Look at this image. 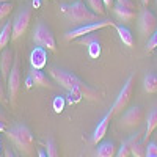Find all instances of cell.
<instances>
[{"label": "cell", "instance_id": "cb8c5ba5", "mask_svg": "<svg viewBox=\"0 0 157 157\" xmlns=\"http://www.w3.org/2000/svg\"><path fill=\"white\" fill-rule=\"evenodd\" d=\"M46 154L47 157H58V149L54 140H47L46 141Z\"/></svg>", "mask_w": 157, "mask_h": 157}, {"label": "cell", "instance_id": "9c48e42d", "mask_svg": "<svg viewBox=\"0 0 157 157\" xmlns=\"http://www.w3.org/2000/svg\"><path fill=\"white\" fill-rule=\"evenodd\" d=\"M30 19H32V10L30 8H24L19 14L13 21V36L11 41H16L19 39L25 32H27L29 25H30Z\"/></svg>", "mask_w": 157, "mask_h": 157}, {"label": "cell", "instance_id": "30bf717a", "mask_svg": "<svg viewBox=\"0 0 157 157\" xmlns=\"http://www.w3.org/2000/svg\"><path fill=\"white\" fill-rule=\"evenodd\" d=\"M143 121V110L141 107L135 105V107H130L129 110H126V113L121 116V126L123 127H135L138 124H141Z\"/></svg>", "mask_w": 157, "mask_h": 157}, {"label": "cell", "instance_id": "1f68e13d", "mask_svg": "<svg viewBox=\"0 0 157 157\" xmlns=\"http://www.w3.org/2000/svg\"><path fill=\"white\" fill-rule=\"evenodd\" d=\"M104 5H105L107 10H113V6H115V0H104Z\"/></svg>", "mask_w": 157, "mask_h": 157}, {"label": "cell", "instance_id": "7402d4cb", "mask_svg": "<svg viewBox=\"0 0 157 157\" xmlns=\"http://www.w3.org/2000/svg\"><path fill=\"white\" fill-rule=\"evenodd\" d=\"M86 5L93 13H96L98 16H104L107 13V8L104 5V0H86Z\"/></svg>", "mask_w": 157, "mask_h": 157}, {"label": "cell", "instance_id": "7c38bea8", "mask_svg": "<svg viewBox=\"0 0 157 157\" xmlns=\"http://www.w3.org/2000/svg\"><path fill=\"white\" fill-rule=\"evenodd\" d=\"M113 115H115V113H113V110L110 109V110L105 113V116H104L102 120L98 123V126H96V129H94V132H93V138H91V141H93L94 145H98V143L104 138V135H105V132H107L109 124H110V120H112Z\"/></svg>", "mask_w": 157, "mask_h": 157}, {"label": "cell", "instance_id": "4fadbf2b", "mask_svg": "<svg viewBox=\"0 0 157 157\" xmlns=\"http://www.w3.org/2000/svg\"><path fill=\"white\" fill-rule=\"evenodd\" d=\"M47 63V49L36 46L30 54V64L35 69H43Z\"/></svg>", "mask_w": 157, "mask_h": 157}, {"label": "cell", "instance_id": "5b68a950", "mask_svg": "<svg viewBox=\"0 0 157 157\" xmlns=\"http://www.w3.org/2000/svg\"><path fill=\"white\" fill-rule=\"evenodd\" d=\"M6 88H8L10 102L14 105L16 98H17V93H19V90H21V63H19L17 55L14 57V63H13V68H11V71H10V74H8Z\"/></svg>", "mask_w": 157, "mask_h": 157}, {"label": "cell", "instance_id": "d6986e66", "mask_svg": "<svg viewBox=\"0 0 157 157\" xmlns=\"http://www.w3.org/2000/svg\"><path fill=\"white\" fill-rule=\"evenodd\" d=\"M115 29H116V32H118V35H120V39L123 41V44H126L127 47H132L134 46V35H132V32H130L127 27H124V25H116L115 24Z\"/></svg>", "mask_w": 157, "mask_h": 157}, {"label": "cell", "instance_id": "9a60e30c", "mask_svg": "<svg viewBox=\"0 0 157 157\" xmlns=\"http://www.w3.org/2000/svg\"><path fill=\"white\" fill-rule=\"evenodd\" d=\"M113 14H115V17L120 21V22H123V24H129V22H132L134 19H135V11H132V10H129V8H124V6H121V5H118V3H115V6H113Z\"/></svg>", "mask_w": 157, "mask_h": 157}, {"label": "cell", "instance_id": "d590c367", "mask_svg": "<svg viewBox=\"0 0 157 157\" xmlns=\"http://www.w3.org/2000/svg\"><path fill=\"white\" fill-rule=\"evenodd\" d=\"M38 157H47L46 151H43V149H38Z\"/></svg>", "mask_w": 157, "mask_h": 157}, {"label": "cell", "instance_id": "52a82bcc", "mask_svg": "<svg viewBox=\"0 0 157 157\" xmlns=\"http://www.w3.org/2000/svg\"><path fill=\"white\" fill-rule=\"evenodd\" d=\"M137 25H138V32L143 36L149 38L157 30V16L151 10H141L137 17Z\"/></svg>", "mask_w": 157, "mask_h": 157}, {"label": "cell", "instance_id": "d6a6232c", "mask_svg": "<svg viewBox=\"0 0 157 157\" xmlns=\"http://www.w3.org/2000/svg\"><path fill=\"white\" fill-rule=\"evenodd\" d=\"M3 157H16V155L13 154V151H11L10 148H5V151H3Z\"/></svg>", "mask_w": 157, "mask_h": 157}, {"label": "cell", "instance_id": "44dd1931", "mask_svg": "<svg viewBox=\"0 0 157 157\" xmlns=\"http://www.w3.org/2000/svg\"><path fill=\"white\" fill-rule=\"evenodd\" d=\"M13 36V22H6L0 32V50H3Z\"/></svg>", "mask_w": 157, "mask_h": 157}, {"label": "cell", "instance_id": "b9f144b4", "mask_svg": "<svg viewBox=\"0 0 157 157\" xmlns=\"http://www.w3.org/2000/svg\"><path fill=\"white\" fill-rule=\"evenodd\" d=\"M46 2H50V0H46Z\"/></svg>", "mask_w": 157, "mask_h": 157}, {"label": "cell", "instance_id": "4316f807", "mask_svg": "<svg viewBox=\"0 0 157 157\" xmlns=\"http://www.w3.org/2000/svg\"><path fill=\"white\" fill-rule=\"evenodd\" d=\"M115 3L121 5L124 8H129V10H132V11L137 10V2H135V0H115Z\"/></svg>", "mask_w": 157, "mask_h": 157}, {"label": "cell", "instance_id": "8d00e7d4", "mask_svg": "<svg viewBox=\"0 0 157 157\" xmlns=\"http://www.w3.org/2000/svg\"><path fill=\"white\" fill-rule=\"evenodd\" d=\"M6 130V126H5V123L3 121H0V132H5Z\"/></svg>", "mask_w": 157, "mask_h": 157}, {"label": "cell", "instance_id": "f1b7e54d", "mask_svg": "<svg viewBox=\"0 0 157 157\" xmlns=\"http://www.w3.org/2000/svg\"><path fill=\"white\" fill-rule=\"evenodd\" d=\"M88 49H90V55H91V57H98V55L101 54V41L88 46Z\"/></svg>", "mask_w": 157, "mask_h": 157}, {"label": "cell", "instance_id": "83f0119b", "mask_svg": "<svg viewBox=\"0 0 157 157\" xmlns=\"http://www.w3.org/2000/svg\"><path fill=\"white\" fill-rule=\"evenodd\" d=\"M157 47V30L148 38V43H146V50L148 52H151V50H154Z\"/></svg>", "mask_w": 157, "mask_h": 157}, {"label": "cell", "instance_id": "e0dca14e", "mask_svg": "<svg viewBox=\"0 0 157 157\" xmlns=\"http://www.w3.org/2000/svg\"><path fill=\"white\" fill-rule=\"evenodd\" d=\"M32 78H33V83L36 86H46V88H50V80L47 78V75L43 72V69H35L32 68L30 69V74H29Z\"/></svg>", "mask_w": 157, "mask_h": 157}, {"label": "cell", "instance_id": "e575fe53", "mask_svg": "<svg viewBox=\"0 0 157 157\" xmlns=\"http://www.w3.org/2000/svg\"><path fill=\"white\" fill-rule=\"evenodd\" d=\"M0 121H3V123L6 121V115L3 113V110H2V109H0Z\"/></svg>", "mask_w": 157, "mask_h": 157}, {"label": "cell", "instance_id": "ba28073f", "mask_svg": "<svg viewBox=\"0 0 157 157\" xmlns=\"http://www.w3.org/2000/svg\"><path fill=\"white\" fill-rule=\"evenodd\" d=\"M132 85H134V74H130L127 77V80L124 82L121 91L118 93V96H116V99L113 102V105H112L113 113H120V112H123L127 107V104L130 101V96H132Z\"/></svg>", "mask_w": 157, "mask_h": 157}, {"label": "cell", "instance_id": "603a6c76", "mask_svg": "<svg viewBox=\"0 0 157 157\" xmlns=\"http://www.w3.org/2000/svg\"><path fill=\"white\" fill-rule=\"evenodd\" d=\"M101 39H99V36L96 35V32H93V33H88V35H85V36H80V38H77V43L78 44H82V46H91V44H94V43H99Z\"/></svg>", "mask_w": 157, "mask_h": 157}, {"label": "cell", "instance_id": "277c9868", "mask_svg": "<svg viewBox=\"0 0 157 157\" xmlns=\"http://www.w3.org/2000/svg\"><path fill=\"white\" fill-rule=\"evenodd\" d=\"M105 27H115V22L109 21V19H104V21H96V22H90V24H83V25H78V27L69 30L64 33V39L66 41H74V39L85 36L88 33H93L98 32L101 29H105Z\"/></svg>", "mask_w": 157, "mask_h": 157}, {"label": "cell", "instance_id": "d4e9b609", "mask_svg": "<svg viewBox=\"0 0 157 157\" xmlns=\"http://www.w3.org/2000/svg\"><path fill=\"white\" fill-rule=\"evenodd\" d=\"M13 10V3L11 2H5V3H0V19H5Z\"/></svg>", "mask_w": 157, "mask_h": 157}, {"label": "cell", "instance_id": "74e56055", "mask_svg": "<svg viewBox=\"0 0 157 157\" xmlns=\"http://www.w3.org/2000/svg\"><path fill=\"white\" fill-rule=\"evenodd\" d=\"M149 2H151V0H141V3H143V6H148V5H149Z\"/></svg>", "mask_w": 157, "mask_h": 157}, {"label": "cell", "instance_id": "ac0fdd59", "mask_svg": "<svg viewBox=\"0 0 157 157\" xmlns=\"http://www.w3.org/2000/svg\"><path fill=\"white\" fill-rule=\"evenodd\" d=\"M116 155V148L113 141H102L96 149V157H115Z\"/></svg>", "mask_w": 157, "mask_h": 157}, {"label": "cell", "instance_id": "8fae6325", "mask_svg": "<svg viewBox=\"0 0 157 157\" xmlns=\"http://www.w3.org/2000/svg\"><path fill=\"white\" fill-rule=\"evenodd\" d=\"M143 132H135L132 137L127 140L130 154L134 157H146V145L143 143Z\"/></svg>", "mask_w": 157, "mask_h": 157}, {"label": "cell", "instance_id": "3957f363", "mask_svg": "<svg viewBox=\"0 0 157 157\" xmlns=\"http://www.w3.org/2000/svg\"><path fill=\"white\" fill-rule=\"evenodd\" d=\"M8 138L14 143V146L24 154H30L33 148V134L32 130L24 124H14L10 130H6Z\"/></svg>", "mask_w": 157, "mask_h": 157}, {"label": "cell", "instance_id": "7a4b0ae2", "mask_svg": "<svg viewBox=\"0 0 157 157\" xmlns=\"http://www.w3.org/2000/svg\"><path fill=\"white\" fill-rule=\"evenodd\" d=\"M60 11L64 14L69 22L75 24V25H83V24H90V22H96L98 21V14L93 13L88 5H85L82 0L78 2H74V3H69V5H61L60 6Z\"/></svg>", "mask_w": 157, "mask_h": 157}, {"label": "cell", "instance_id": "484cf974", "mask_svg": "<svg viewBox=\"0 0 157 157\" xmlns=\"http://www.w3.org/2000/svg\"><path fill=\"white\" fill-rule=\"evenodd\" d=\"M129 154H130L129 143H127V140H124V141L121 143L120 149H118V152H116V157H129Z\"/></svg>", "mask_w": 157, "mask_h": 157}, {"label": "cell", "instance_id": "60d3db41", "mask_svg": "<svg viewBox=\"0 0 157 157\" xmlns=\"http://www.w3.org/2000/svg\"><path fill=\"white\" fill-rule=\"evenodd\" d=\"M0 155H2V143H0Z\"/></svg>", "mask_w": 157, "mask_h": 157}, {"label": "cell", "instance_id": "ffe728a7", "mask_svg": "<svg viewBox=\"0 0 157 157\" xmlns=\"http://www.w3.org/2000/svg\"><path fill=\"white\" fill-rule=\"evenodd\" d=\"M143 88H145V91L149 94L157 93V74H154V72L146 74L145 80H143Z\"/></svg>", "mask_w": 157, "mask_h": 157}, {"label": "cell", "instance_id": "8992f818", "mask_svg": "<svg viewBox=\"0 0 157 157\" xmlns=\"http://www.w3.org/2000/svg\"><path fill=\"white\" fill-rule=\"evenodd\" d=\"M33 41L36 46L44 47L47 50H55L57 49V43H55V36L50 32V29H47L44 24H38L33 32Z\"/></svg>", "mask_w": 157, "mask_h": 157}, {"label": "cell", "instance_id": "ab89813d", "mask_svg": "<svg viewBox=\"0 0 157 157\" xmlns=\"http://www.w3.org/2000/svg\"><path fill=\"white\" fill-rule=\"evenodd\" d=\"M5 2H10V0H0V3H5Z\"/></svg>", "mask_w": 157, "mask_h": 157}, {"label": "cell", "instance_id": "4dcf8cb0", "mask_svg": "<svg viewBox=\"0 0 157 157\" xmlns=\"http://www.w3.org/2000/svg\"><path fill=\"white\" fill-rule=\"evenodd\" d=\"M0 102H6V99H5V88H3V80L0 78Z\"/></svg>", "mask_w": 157, "mask_h": 157}, {"label": "cell", "instance_id": "5bb4252c", "mask_svg": "<svg viewBox=\"0 0 157 157\" xmlns=\"http://www.w3.org/2000/svg\"><path fill=\"white\" fill-rule=\"evenodd\" d=\"M14 57H16V54L11 49L3 50L2 55H0V72H2L3 78H8V74L13 68V63H14Z\"/></svg>", "mask_w": 157, "mask_h": 157}, {"label": "cell", "instance_id": "836d02e7", "mask_svg": "<svg viewBox=\"0 0 157 157\" xmlns=\"http://www.w3.org/2000/svg\"><path fill=\"white\" fill-rule=\"evenodd\" d=\"M33 85H35V83H33V78L29 75V77H27V80H25V86H27V88H32Z\"/></svg>", "mask_w": 157, "mask_h": 157}, {"label": "cell", "instance_id": "f546056e", "mask_svg": "<svg viewBox=\"0 0 157 157\" xmlns=\"http://www.w3.org/2000/svg\"><path fill=\"white\" fill-rule=\"evenodd\" d=\"M146 154H155L157 155V143L151 141L146 145Z\"/></svg>", "mask_w": 157, "mask_h": 157}, {"label": "cell", "instance_id": "f35d334b", "mask_svg": "<svg viewBox=\"0 0 157 157\" xmlns=\"http://www.w3.org/2000/svg\"><path fill=\"white\" fill-rule=\"evenodd\" d=\"M146 157H157L155 154H146Z\"/></svg>", "mask_w": 157, "mask_h": 157}, {"label": "cell", "instance_id": "6da1fadb", "mask_svg": "<svg viewBox=\"0 0 157 157\" xmlns=\"http://www.w3.org/2000/svg\"><path fill=\"white\" fill-rule=\"evenodd\" d=\"M49 74L54 80L61 85L64 90H68L69 93L75 98V101H78L82 96L88 98V99H98L99 94L98 91L93 90L91 86H88L82 78H78L74 72L71 71H66V69H60V68H55V66H50L49 68Z\"/></svg>", "mask_w": 157, "mask_h": 157}, {"label": "cell", "instance_id": "2e32d148", "mask_svg": "<svg viewBox=\"0 0 157 157\" xmlns=\"http://www.w3.org/2000/svg\"><path fill=\"white\" fill-rule=\"evenodd\" d=\"M157 127V107H154L148 113V120H146V129H145V135H143V143L148 145V140L151 138L152 132Z\"/></svg>", "mask_w": 157, "mask_h": 157}]
</instances>
